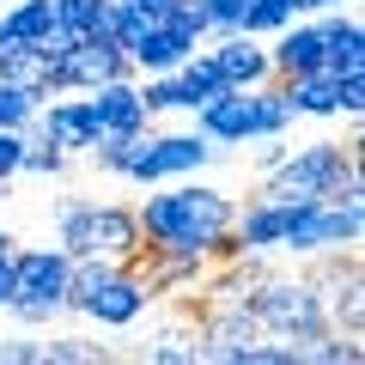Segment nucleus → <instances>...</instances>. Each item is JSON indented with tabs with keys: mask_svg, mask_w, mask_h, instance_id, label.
I'll use <instances>...</instances> for the list:
<instances>
[{
	"mask_svg": "<svg viewBox=\"0 0 365 365\" xmlns=\"http://www.w3.org/2000/svg\"><path fill=\"white\" fill-rule=\"evenodd\" d=\"M237 201L225 189L201 177H170V182H153V195L134 207L140 220V244L146 250H182V256H207V244L232 225Z\"/></svg>",
	"mask_w": 365,
	"mask_h": 365,
	"instance_id": "nucleus-1",
	"label": "nucleus"
},
{
	"mask_svg": "<svg viewBox=\"0 0 365 365\" xmlns=\"http://www.w3.org/2000/svg\"><path fill=\"white\" fill-rule=\"evenodd\" d=\"M256 195L280 201V207H304V201H365V177H359V134L347 146L341 140H311L292 146L280 165L262 177Z\"/></svg>",
	"mask_w": 365,
	"mask_h": 365,
	"instance_id": "nucleus-2",
	"label": "nucleus"
},
{
	"mask_svg": "<svg viewBox=\"0 0 365 365\" xmlns=\"http://www.w3.org/2000/svg\"><path fill=\"white\" fill-rule=\"evenodd\" d=\"M250 317L262 323V335L268 341H287V347H299V359L311 353V341H323L329 329V311H323V292L304 280V274H268L256 292H250Z\"/></svg>",
	"mask_w": 365,
	"mask_h": 365,
	"instance_id": "nucleus-3",
	"label": "nucleus"
},
{
	"mask_svg": "<svg viewBox=\"0 0 365 365\" xmlns=\"http://www.w3.org/2000/svg\"><path fill=\"white\" fill-rule=\"evenodd\" d=\"M365 237V201H304L292 207L287 256H317V250H359Z\"/></svg>",
	"mask_w": 365,
	"mask_h": 365,
	"instance_id": "nucleus-4",
	"label": "nucleus"
},
{
	"mask_svg": "<svg viewBox=\"0 0 365 365\" xmlns=\"http://www.w3.org/2000/svg\"><path fill=\"white\" fill-rule=\"evenodd\" d=\"M25 134L55 140L61 153H91V146L104 140V122H98V110H91L86 91H55V98L37 104V116L25 122Z\"/></svg>",
	"mask_w": 365,
	"mask_h": 365,
	"instance_id": "nucleus-5",
	"label": "nucleus"
},
{
	"mask_svg": "<svg viewBox=\"0 0 365 365\" xmlns=\"http://www.w3.org/2000/svg\"><path fill=\"white\" fill-rule=\"evenodd\" d=\"M213 158H220V146H213L201 128H189V134H146V153L134 158L128 182L153 189V182H170V177H195V170L213 165Z\"/></svg>",
	"mask_w": 365,
	"mask_h": 365,
	"instance_id": "nucleus-6",
	"label": "nucleus"
},
{
	"mask_svg": "<svg viewBox=\"0 0 365 365\" xmlns=\"http://www.w3.org/2000/svg\"><path fill=\"white\" fill-rule=\"evenodd\" d=\"M134 61L116 49V43H98V37H79L67 55H55L49 67V98L55 91H91V86H104V79H128Z\"/></svg>",
	"mask_w": 365,
	"mask_h": 365,
	"instance_id": "nucleus-7",
	"label": "nucleus"
},
{
	"mask_svg": "<svg viewBox=\"0 0 365 365\" xmlns=\"http://www.w3.org/2000/svg\"><path fill=\"white\" fill-rule=\"evenodd\" d=\"M13 299H43V304H55L61 311V299H67V268H73V256H67L61 244H31V250H19L13 244Z\"/></svg>",
	"mask_w": 365,
	"mask_h": 365,
	"instance_id": "nucleus-8",
	"label": "nucleus"
},
{
	"mask_svg": "<svg viewBox=\"0 0 365 365\" xmlns=\"http://www.w3.org/2000/svg\"><path fill=\"white\" fill-rule=\"evenodd\" d=\"M189 116H195V128L207 134L220 153H225V146H250V140H256V91H232V86H220L213 98H201Z\"/></svg>",
	"mask_w": 365,
	"mask_h": 365,
	"instance_id": "nucleus-9",
	"label": "nucleus"
},
{
	"mask_svg": "<svg viewBox=\"0 0 365 365\" xmlns=\"http://www.w3.org/2000/svg\"><path fill=\"white\" fill-rule=\"evenodd\" d=\"M207 55L220 67V79L232 91H256L274 79V61H268V43L250 37V31H225V37H207Z\"/></svg>",
	"mask_w": 365,
	"mask_h": 365,
	"instance_id": "nucleus-10",
	"label": "nucleus"
},
{
	"mask_svg": "<svg viewBox=\"0 0 365 365\" xmlns=\"http://www.w3.org/2000/svg\"><path fill=\"white\" fill-rule=\"evenodd\" d=\"M146 304H153V292H146L140 268H134V262H128V268H116V274H110V280H104V287L91 292L86 317H91V323H98V329H134V323H140V317H146Z\"/></svg>",
	"mask_w": 365,
	"mask_h": 365,
	"instance_id": "nucleus-11",
	"label": "nucleus"
},
{
	"mask_svg": "<svg viewBox=\"0 0 365 365\" xmlns=\"http://www.w3.org/2000/svg\"><path fill=\"white\" fill-rule=\"evenodd\" d=\"M268 61H274V79L317 73V67H323V19L304 13V19H292L287 31H274L268 37Z\"/></svg>",
	"mask_w": 365,
	"mask_h": 365,
	"instance_id": "nucleus-12",
	"label": "nucleus"
},
{
	"mask_svg": "<svg viewBox=\"0 0 365 365\" xmlns=\"http://www.w3.org/2000/svg\"><path fill=\"white\" fill-rule=\"evenodd\" d=\"M140 220L128 201H91V256L110 262H140Z\"/></svg>",
	"mask_w": 365,
	"mask_h": 365,
	"instance_id": "nucleus-13",
	"label": "nucleus"
},
{
	"mask_svg": "<svg viewBox=\"0 0 365 365\" xmlns=\"http://www.w3.org/2000/svg\"><path fill=\"white\" fill-rule=\"evenodd\" d=\"M91 98V110H98V122H104V140L110 134H140V128H153V116H146V104H140V79H104V86H91L86 91Z\"/></svg>",
	"mask_w": 365,
	"mask_h": 365,
	"instance_id": "nucleus-14",
	"label": "nucleus"
},
{
	"mask_svg": "<svg viewBox=\"0 0 365 365\" xmlns=\"http://www.w3.org/2000/svg\"><path fill=\"white\" fill-rule=\"evenodd\" d=\"M323 19V73H359L365 67V25L353 6H329Z\"/></svg>",
	"mask_w": 365,
	"mask_h": 365,
	"instance_id": "nucleus-15",
	"label": "nucleus"
},
{
	"mask_svg": "<svg viewBox=\"0 0 365 365\" xmlns=\"http://www.w3.org/2000/svg\"><path fill=\"white\" fill-rule=\"evenodd\" d=\"M195 49H201V43L189 37L177 19H153V25H146V37L128 49V61H134V73H170L182 55H195Z\"/></svg>",
	"mask_w": 365,
	"mask_h": 365,
	"instance_id": "nucleus-16",
	"label": "nucleus"
},
{
	"mask_svg": "<svg viewBox=\"0 0 365 365\" xmlns=\"http://www.w3.org/2000/svg\"><path fill=\"white\" fill-rule=\"evenodd\" d=\"M237 237H244V250H262V256H274V250L287 244V225H292V207H280V201L268 195H250L244 207L232 213Z\"/></svg>",
	"mask_w": 365,
	"mask_h": 365,
	"instance_id": "nucleus-17",
	"label": "nucleus"
},
{
	"mask_svg": "<svg viewBox=\"0 0 365 365\" xmlns=\"http://www.w3.org/2000/svg\"><path fill=\"white\" fill-rule=\"evenodd\" d=\"M280 91H287V104H292V116H317V122H335L341 110H335V73H292V79H280Z\"/></svg>",
	"mask_w": 365,
	"mask_h": 365,
	"instance_id": "nucleus-18",
	"label": "nucleus"
},
{
	"mask_svg": "<svg viewBox=\"0 0 365 365\" xmlns=\"http://www.w3.org/2000/svg\"><path fill=\"white\" fill-rule=\"evenodd\" d=\"M49 55L37 49V43H13V49L0 55V79H6V86H19V91H31V98H49Z\"/></svg>",
	"mask_w": 365,
	"mask_h": 365,
	"instance_id": "nucleus-19",
	"label": "nucleus"
},
{
	"mask_svg": "<svg viewBox=\"0 0 365 365\" xmlns=\"http://www.w3.org/2000/svg\"><path fill=\"white\" fill-rule=\"evenodd\" d=\"M55 244H61L67 256H91V201L86 195L55 201Z\"/></svg>",
	"mask_w": 365,
	"mask_h": 365,
	"instance_id": "nucleus-20",
	"label": "nucleus"
},
{
	"mask_svg": "<svg viewBox=\"0 0 365 365\" xmlns=\"http://www.w3.org/2000/svg\"><path fill=\"white\" fill-rule=\"evenodd\" d=\"M170 73H177V86L189 91V110H195L201 98H213V91L225 86V79H220V67H213V55H207V43H201L195 55H182V61L170 67Z\"/></svg>",
	"mask_w": 365,
	"mask_h": 365,
	"instance_id": "nucleus-21",
	"label": "nucleus"
},
{
	"mask_svg": "<svg viewBox=\"0 0 365 365\" xmlns=\"http://www.w3.org/2000/svg\"><path fill=\"white\" fill-rule=\"evenodd\" d=\"M0 19H6V37H13V43H37L43 31L55 25V6H49V0H13Z\"/></svg>",
	"mask_w": 365,
	"mask_h": 365,
	"instance_id": "nucleus-22",
	"label": "nucleus"
},
{
	"mask_svg": "<svg viewBox=\"0 0 365 365\" xmlns=\"http://www.w3.org/2000/svg\"><path fill=\"white\" fill-rule=\"evenodd\" d=\"M292 104H287V91H280V79H268V86H256V140L262 134H287L292 128Z\"/></svg>",
	"mask_w": 365,
	"mask_h": 365,
	"instance_id": "nucleus-23",
	"label": "nucleus"
},
{
	"mask_svg": "<svg viewBox=\"0 0 365 365\" xmlns=\"http://www.w3.org/2000/svg\"><path fill=\"white\" fill-rule=\"evenodd\" d=\"M140 79V104L146 116H165V110H189V91L177 86V73H134Z\"/></svg>",
	"mask_w": 365,
	"mask_h": 365,
	"instance_id": "nucleus-24",
	"label": "nucleus"
},
{
	"mask_svg": "<svg viewBox=\"0 0 365 365\" xmlns=\"http://www.w3.org/2000/svg\"><path fill=\"white\" fill-rule=\"evenodd\" d=\"M67 158H73V153H61L55 140H37V134H25V158H19V177H61Z\"/></svg>",
	"mask_w": 365,
	"mask_h": 365,
	"instance_id": "nucleus-25",
	"label": "nucleus"
},
{
	"mask_svg": "<svg viewBox=\"0 0 365 365\" xmlns=\"http://www.w3.org/2000/svg\"><path fill=\"white\" fill-rule=\"evenodd\" d=\"M287 25H292V6H287V0H250V6H244V31H250V37H262V43H268L274 31H287Z\"/></svg>",
	"mask_w": 365,
	"mask_h": 365,
	"instance_id": "nucleus-26",
	"label": "nucleus"
},
{
	"mask_svg": "<svg viewBox=\"0 0 365 365\" xmlns=\"http://www.w3.org/2000/svg\"><path fill=\"white\" fill-rule=\"evenodd\" d=\"M31 116H37V98H31V91H19V86H6V79H0V128H25Z\"/></svg>",
	"mask_w": 365,
	"mask_h": 365,
	"instance_id": "nucleus-27",
	"label": "nucleus"
},
{
	"mask_svg": "<svg viewBox=\"0 0 365 365\" xmlns=\"http://www.w3.org/2000/svg\"><path fill=\"white\" fill-rule=\"evenodd\" d=\"M165 19H177L182 31H189V37L195 43H207L213 37V19H207V0H170V13Z\"/></svg>",
	"mask_w": 365,
	"mask_h": 365,
	"instance_id": "nucleus-28",
	"label": "nucleus"
},
{
	"mask_svg": "<svg viewBox=\"0 0 365 365\" xmlns=\"http://www.w3.org/2000/svg\"><path fill=\"white\" fill-rule=\"evenodd\" d=\"M335 110L347 122L365 116V67H359V73H335Z\"/></svg>",
	"mask_w": 365,
	"mask_h": 365,
	"instance_id": "nucleus-29",
	"label": "nucleus"
},
{
	"mask_svg": "<svg viewBox=\"0 0 365 365\" xmlns=\"http://www.w3.org/2000/svg\"><path fill=\"white\" fill-rule=\"evenodd\" d=\"M49 6H55V25H67L73 37H86V25L98 19V6H104V0H49Z\"/></svg>",
	"mask_w": 365,
	"mask_h": 365,
	"instance_id": "nucleus-30",
	"label": "nucleus"
},
{
	"mask_svg": "<svg viewBox=\"0 0 365 365\" xmlns=\"http://www.w3.org/2000/svg\"><path fill=\"white\" fill-rule=\"evenodd\" d=\"M43 359H55V365H86V359H104V347H91V341H43Z\"/></svg>",
	"mask_w": 365,
	"mask_h": 365,
	"instance_id": "nucleus-31",
	"label": "nucleus"
},
{
	"mask_svg": "<svg viewBox=\"0 0 365 365\" xmlns=\"http://www.w3.org/2000/svg\"><path fill=\"white\" fill-rule=\"evenodd\" d=\"M19 158H25V128H0V189L19 177Z\"/></svg>",
	"mask_w": 365,
	"mask_h": 365,
	"instance_id": "nucleus-32",
	"label": "nucleus"
},
{
	"mask_svg": "<svg viewBox=\"0 0 365 365\" xmlns=\"http://www.w3.org/2000/svg\"><path fill=\"white\" fill-rule=\"evenodd\" d=\"M6 317L13 323H25V329H49V317H61L55 304H43V299H6Z\"/></svg>",
	"mask_w": 365,
	"mask_h": 365,
	"instance_id": "nucleus-33",
	"label": "nucleus"
},
{
	"mask_svg": "<svg viewBox=\"0 0 365 365\" xmlns=\"http://www.w3.org/2000/svg\"><path fill=\"white\" fill-rule=\"evenodd\" d=\"M244 6H250V0H207L213 37H225V31H244Z\"/></svg>",
	"mask_w": 365,
	"mask_h": 365,
	"instance_id": "nucleus-34",
	"label": "nucleus"
},
{
	"mask_svg": "<svg viewBox=\"0 0 365 365\" xmlns=\"http://www.w3.org/2000/svg\"><path fill=\"white\" fill-rule=\"evenodd\" d=\"M250 146H256V177H268V170L292 153V146H287V134H262V140H250Z\"/></svg>",
	"mask_w": 365,
	"mask_h": 365,
	"instance_id": "nucleus-35",
	"label": "nucleus"
},
{
	"mask_svg": "<svg viewBox=\"0 0 365 365\" xmlns=\"http://www.w3.org/2000/svg\"><path fill=\"white\" fill-rule=\"evenodd\" d=\"M0 359H6V365H43V341H6Z\"/></svg>",
	"mask_w": 365,
	"mask_h": 365,
	"instance_id": "nucleus-36",
	"label": "nucleus"
},
{
	"mask_svg": "<svg viewBox=\"0 0 365 365\" xmlns=\"http://www.w3.org/2000/svg\"><path fill=\"white\" fill-rule=\"evenodd\" d=\"M73 43H79V37H73V31H67V25H49V31H43V37H37V49H43V55H49V61H55V55H67V49H73Z\"/></svg>",
	"mask_w": 365,
	"mask_h": 365,
	"instance_id": "nucleus-37",
	"label": "nucleus"
},
{
	"mask_svg": "<svg viewBox=\"0 0 365 365\" xmlns=\"http://www.w3.org/2000/svg\"><path fill=\"white\" fill-rule=\"evenodd\" d=\"M6 299H13V262L0 256V311H6Z\"/></svg>",
	"mask_w": 365,
	"mask_h": 365,
	"instance_id": "nucleus-38",
	"label": "nucleus"
},
{
	"mask_svg": "<svg viewBox=\"0 0 365 365\" xmlns=\"http://www.w3.org/2000/svg\"><path fill=\"white\" fill-rule=\"evenodd\" d=\"M128 6H140L146 19H165V13H170V0H128Z\"/></svg>",
	"mask_w": 365,
	"mask_h": 365,
	"instance_id": "nucleus-39",
	"label": "nucleus"
},
{
	"mask_svg": "<svg viewBox=\"0 0 365 365\" xmlns=\"http://www.w3.org/2000/svg\"><path fill=\"white\" fill-rule=\"evenodd\" d=\"M311 6H317V13H329V6H353V0H311Z\"/></svg>",
	"mask_w": 365,
	"mask_h": 365,
	"instance_id": "nucleus-40",
	"label": "nucleus"
},
{
	"mask_svg": "<svg viewBox=\"0 0 365 365\" xmlns=\"http://www.w3.org/2000/svg\"><path fill=\"white\" fill-rule=\"evenodd\" d=\"M6 49H13V37H6V19H0V55H6Z\"/></svg>",
	"mask_w": 365,
	"mask_h": 365,
	"instance_id": "nucleus-41",
	"label": "nucleus"
}]
</instances>
